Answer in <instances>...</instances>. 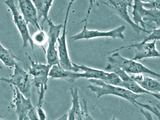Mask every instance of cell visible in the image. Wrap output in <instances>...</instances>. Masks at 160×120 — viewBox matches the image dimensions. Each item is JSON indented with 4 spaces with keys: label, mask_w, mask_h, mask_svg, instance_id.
Returning <instances> with one entry per match:
<instances>
[{
    "label": "cell",
    "mask_w": 160,
    "mask_h": 120,
    "mask_svg": "<svg viewBox=\"0 0 160 120\" xmlns=\"http://www.w3.org/2000/svg\"><path fill=\"white\" fill-rule=\"evenodd\" d=\"M92 83L87 88L94 92L98 98L105 95H112L123 98L137 106L138 99L143 97L141 94L134 93L123 87L107 83L98 79H90Z\"/></svg>",
    "instance_id": "1"
},
{
    "label": "cell",
    "mask_w": 160,
    "mask_h": 120,
    "mask_svg": "<svg viewBox=\"0 0 160 120\" xmlns=\"http://www.w3.org/2000/svg\"><path fill=\"white\" fill-rule=\"evenodd\" d=\"M25 54L31 63V65L28 67V73L32 78L33 85L36 87L39 95L37 106H42L45 93L48 88L49 73L52 67L47 64L35 62L27 53Z\"/></svg>",
    "instance_id": "2"
},
{
    "label": "cell",
    "mask_w": 160,
    "mask_h": 120,
    "mask_svg": "<svg viewBox=\"0 0 160 120\" xmlns=\"http://www.w3.org/2000/svg\"><path fill=\"white\" fill-rule=\"evenodd\" d=\"M108 63L114 65L126 72L134 74L147 73L160 78V74L150 69L136 61L124 58L118 51L111 53L107 58Z\"/></svg>",
    "instance_id": "3"
},
{
    "label": "cell",
    "mask_w": 160,
    "mask_h": 120,
    "mask_svg": "<svg viewBox=\"0 0 160 120\" xmlns=\"http://www.w3.org/2000/svg\"><path fill=\"white\" fill-rule=\"evenodd\" d=\"M92 4H90L87 12V13L84 21L85 24L82 30L79 33L72 36L71 39L73 41L80 39H88L91 38L110 37L115 39L125 38L123 32L126 29V27L122 25L112 30L107 31H100L97 30H89L87 28L88 20L90 14Z\"/></svg>",
    "instance_id": "4"
},
{
    "label": "cell",
    "mask_w": 160,
    "mask_h": 120,
    "mask_svg": "<svg viewBox=\"0 0 160 120\" xmlns=\"http://www.w3.org/2000/svg\"><path fill=\"white\" fill-rule=\"evenodd\" d=\"M74 0L69 2L66 12L62 31L61 36L58 38V52L59 65L64 69L71 72H78L80 70L73 66L68 54L66 41L67 27L70 11Z\"/></svg>",
    "instance_id": "5"
},
{
    "label": "cell",
    "mask_w": 160,
    "mask_h": 120,
    "mask_svg": "<svg viewBox=\"0 0 160 120\" xmlns=\"http://www.w3.org/2000/svg\"><path fill=\"white\" fill-rule=\"evenodd\" d=\"M13 72L10 78L2 77L0 80L16 88L27 98H30L31 89L33 84L30 75L17 64L13 68Z\"/></svg>",
    "instance_id": "6"
},
{
    "label": "cell",
    "mask_w": 160,
    "mask_h": 120,
    "mask_svg": "<svg viewBox=\"0 0 160 120\" xmlns=\"http://www.w3.org/2000/svg\"><path fill=\"white\" fill-rule=\"evenodd\" d=\"M102 2L109 7L112 12L116 13L129 24L137 34L141 32L149 34L152 30L144 29L136 24L131 18L128 12V6H132V0H116L102 1Z\"/></svg>",
    "instance_id": "7"
},
{
    "label": "cell",
    "mask_w": 160,
    "mask_h": 120,
    "mask_svg": "<svg viewBox=\"0 0 160 120\" xmlns=\"http://www.w3.org/2000/svg\"><path fill=\"white\" fill-rule=\"evenodd\" d=\"M47 22L49 29L47 33L48 36V46L46 52L47 64L51 67L59 65V59L58 51L55 47L56 43L59 37V34L63 25L55 24L49 18Z\"/></svg>",
    "instance_id": "8"
},
{
    "label": "cell",
    "mask_w": 160,
    "mask_h": 120,
    "mask_svg": "<svg viewBox=\"0 0 160 120\" xmlns=\"http://www.w3.org/2000/svg\"><path fill=\"white\" fill-rule=\"evenodd\" d=\"M4 3L10 9L12 15L14 22L21 36L22 42V47L26 48L28 43L32 49L34 48V43L29 33L28 24L22 15L18 10L14 1L13 0H3Z\"/></svg>",
    "instance_id": "9"
},
{
    "label": "cell",
    "mask_w": 160,
    "mask_h": 120,
    "mask_svg": "<svg viewBox=\"0 0 160 120\" xmlns=\"http://www.w3.org/2000/svg\"><path fill=\"white\" fill-rule=\"evenodd\" d=\"M156 41L149 42H140L126 46L120 47L112 50L108 53L110 54L128 48L133 47L135 48V52L132 59L137 61L148 58L160 57V52L156 47Z\"/></svg>",
    "instance_id": "10"
},
{
    "label": "cell",
    "mask_w": 160,
    "mask_h": 120,
    "mask_svg": "<svg viewBox=\"0 0 160 120\" xmlns=\"http://www.w3.org/2000/svg\"><path fill=\"white\" fill-rule=\"evenodd\" d=\"M11 87L13 90V98L11 106L15 109L18 120H23L34 107L30 98H26L16 88Z\"/></svg>",
    "instance_id": "11"
},
{
    "label": "cell",
    "mask_w": 160,
    "mask_h": 120,
    "mask_svg": "<svg viewBox=\"0 0 160 120\" xmlns=\"http://www.w3.org/2000/svg\"><path fill=\"white\" fill-rule=\"evenodd\" d=\"M104 70L108 72H114L117 74L122 82V87L137 94L146 93L149 92L145 90L127 72L119 68L108 63Z\"/></svg>",
    "instance_id": "12"
},
{
    "label": "cell",
    "mask_w": 160,
    "mask_h": 120,
    "mask_svg": "<svg viewBox=\"0 0 160 120\" xmlns=\"http://www.w3.org/2000/svg\"><path fill=\"white\" fill-rule=\"evenodd\" d=\"M74 66L83 71L82 73L72 72L70 82H73L80 78L100 80L104 81L108 72L97 69L84 65H79L72 63Z\"/></svg>",
    "instance_id": "13"
},
{
    "label": "cell",
    "mask_w": 160,
    "mask_h": 120,
    "mask_svg": "<svg viewBox=\"0 0 160 120\" xmlns=\"http://www.w3.org/2000/svg\"><path fill=\"white\" fill-rule=\"evenodd\" d=\"M18 2L22 15L27 24L30 23L35 28L41 30L38 20L36 9L32 1L19 0Z\"/></svg>",
    "instance_id": "14"
},
{
    "label": "cell",
    "mask_w": 160,
    "mask_h": 120,
    "mask_svg": "<svg viewBox=\"0 0 160 120\" xmlns=\"http://www.w3.org/2000/svg\"><path fill=\"white\" fill-rule=\"evenodd\" d=\"M131 76L145 90L149 92L160 93V81L143 74H135Z\"/></svg>",
    "instance_id": "15"
},
{
    "label": "cell",
    "mask_w": 160,
    "mask_h": 120,
    "mask_svg": "<svg viewBox=\"0 0 160 120\" xmlns=\"http://www.w3.org/2000/svg\"><path fill=\"white\" fill-rule=\"evenodd\" d=\"M72 106L67 113L68 120H82L78 88L71 87Z\"/></svg>",
    "instance_id": "16"
},
{
    "label": "cell",
    "mask_w": 160,
    "mask_h": 120,
    "mask_svg": "<svg viewBox=\"0 0 160 120\" xmlns=\"http://www.w3.org/2000/svg\"><path fill=\"white\" fill-rule=\"evenodd\" d=\"M132 7V19L134 22L137 25L140 24L142 27L145 29V25H148L150 27H153L145 22L143 18L147 15V9L143 6L142 1L134 0Z\"/></svg>",
    "instance_id": "17"
},
{
    "label": "cell",
    "mask_w": 160,
    "mask_h": 120,
    "mask_svg": "<svg viewBox=\"0 0 160 120\" xmlns=\"http://www.w3.org/2000/svg\"><path fill=\"white\" fill-rule=\"evenodd\" d=\"M32 1L36 9L38 22L42 18H43L42 24L47 22L49 19L48 12L53 0H34Z\"/></svg>",
    "instance_id": "18"
},
{
    "label": "cell",
    "mask_w": 160,
    "mask_h": 120,
    "mask_svg": "<svg viewBox=\"0 0 160 120\" xmlns=\"http://www.w3.org/2000/svg\"><path fill=\"white\" fill-rule=\"evenodd\" d=\"M0 59L1 61L6 67L14 68L17 64L16 60H19L10 49L4 47L0 44Z\"/></svg>",
    "instance_id": "19"
},
{
    "label": "cell",
    "mask_w": 160,
    "mask_h": 120,
    "mask_svg": "<svg viewBox=\"0 0 160 120\" xmlns=\"http://www.w3.org/2000/svg\"><path fill=\"white\" fill-rule=\"evenodd\" d=\"M144 21L154 22L160 26V11L156 9H147V15L143 18Z\"/></svg>",
    "instance_id": "20"
},
{
    "label": "cell",
    "mask_w": 160,
    "mask_h": 120,
    "mask_svg": "<svg viewBox=\"0 0 160 120\" xmlns=\"http://www.w3.org/2000/svg\"><path fill=\"white\" fill-rule=\"evenodd\" d=\"M32 38L34 43L39 45L42 46L48 42L47 34L42 29L35 32Z\"/></svg>",
    "instance_id": "21"
},
{
    "label": "cell",
    "mask_w": 160,
    "mask_h": 120,
    "mask_svg": "<svg viewBox=\"0 0 160 120\" xmlns=\"http://www.w3.org/2000/svg\"><path fill=\"white\" fill-rule=\"evenodd\" d=\"M103 81L110 85L123 87L121 79L117 74L114 72H108Z\"/></svg>",
    "instance_id": "22"
},
{
    "label": "cell",
    "mask_w": 160,
    "mask_h": 120,
    "mask_svg": "<svg viewBox=\"0 0 160 120\" xmlns=\"http://www.w3.org/2000/svg\"><path fill=\"white\" fill-rule=\"evenodd\" d=\"M137 105H138L143 109L151 112L154 114L157 117L158 120H160V111L159 109L157 108L152 106L149 104L141 103L138 101L137 103ZM158 108L160 109L159 107Z\"/></svg>",
    "instance_id": "23"
},
{
    "label": "cell",
    "mask_w": 160,
    "mask_h": 120,
    "mask_svg": "<svg viewBox=\"0 0 160 120\" xmlns=\"http://www.w3.org/2000/svg\"><path fill=\"white\" fill-rule=\"evenodd\" d=\"M160 40V28H154L152 30L149 35L144 37L141 42H148L151 40Z\"/></svg>",
    "instance_id": "24"
},
{
    "label": "cell",
    "mask_w": 160,
    "mask_h": 120,
    "mask_svg": "<svg viewBox=\"0 0 160 120\" xmlns=\"http://www.w3.org/2000/svg\"><path fill=\"white\" fill-rule=\"evenodd\" d=\"M81 108L82 120H95L90 114L88 108L87 101L85 99L83 100Z\"/></svg>",
    "instance_id": "25"
},
{
    "label": "cell",
    "mask_w": 160,
    "mask_h": 120,
    "mask_svg": "<svg viewBox=\"0 0 160 120\" xmlns=\"http://www.w3.org/2000/svg\"><path fill=\"white\" fill-rule=\"evenodd\" d=\"M144 8L148 9H155L160 11V0L142 1Z\"/></svg>",
    "instance_id": "26"
},
{
    "label": "cell",
    "mask_w": 160,
    "mask_h": 120,
    "mask_svg": "<svg viewBox=\"0 0 160 120\" xmlns=\"http://www.w3.org/2000/svg\"><path fill=\"white\" fill-rule=\"evenodd\" d=\"M35 108L37 113L40 120H46L48 119L42 107L36 106Z\"/></svg>",
    "instance_id": "27"
},
{
    "label": "cell",
    "mask_w": 160,
    "mask_h": 120,
    "mask_svg": "<svg viewBox=\"0 0 160 120\" xmlns=\"http://www.w3.org/2000/svg\"><path fill=\"white\" fill-rule=\"evenodd\" d=\"M27 117L29 120H40L38 116L36 108L35 107L29 112Z\"/></svg>",
    "instance_id": "28"
},
{
    "label": "cell",
    "mask_w": 160,
    "mask_h": 120,
    "mask_svg": "<svg viewBox=\"0 0 160 120\" xmlns=\"http://www.w3.org/2000/svg\"><path fill=\"white\" fill-rule=\"evenodd\" d=\"M140 111L147 120H154L151 113L148 111L143 108H141Z\"/></svg>",
    "instance_id": "29"
},
{
    "label": "cell",
    "mask_w": 160,
    "mask_h": 120,
    "mask_svg": "<svg viewBox=\"0 0 160 120\" xmlns=\"http://www.w3.org/2000/svg\"><path fill=\"white\" fill-rule=\"evenodd\" d=\"M54 120H68L67 113H65L60 117Z\"/></svg>",
    "instance_id": "30"
},
{
    "label": "cell",
    "mask_w": 160,
    "mask_h": 120,
    "mask_svg": "<svg viewBox=\"0 0 160 120\" xmlns=\"http://www.w3.org/2000/svg\"><path fill=\"white\" fill-rule=\"evenodd\" d=\"M149 94L150 95L157 99L160 101V93H154L149 92Z\"/></svg>",
    "instance_id": "31"
},
{
    "label": "cell",
    "mask_w": 160,
    "mask_h": 120,
    "mask_svg": "<svg viewBox=\"0 0 160 120\" xmlns=\"http://www.w3.org/2000/svg\"><path fill=\"white\" fill-rule=\"evenodd\" d=\"M111 120H118L115 116L113 117Z\"/></svg>",
    "instance_id": "32"
},
{
    "label": "cell",
    "mask_w": 160,
    "mask_h": 120,
    "mask_svg": "<svg viewBox=\"0 0 160 120\" xmlns=\"http://www.w3.org/2000/svg\"><path fill=\"white\" fill-rule=\"evenodd\" d=\"M23 120H29L28 117H25Z\"/></svg>",
    "instance_id": "33"
},
{
    "label": "cell",
    "mask_w": 160,
    "mask_h": 120,
    "mask_svg": "<svg viewBox=\"0 0 160 120\" xmlns=\"http://www.w3.org/2000/svg\"><path fill=\"white\" fill-rule=\"evenodd\" d=\"M49 120V119H47V120Z\"/></svg>",
    "instance_id": "34"
},
{
    "label": "cell",
    "mask_w": 160,
    "mask_h": 120,
    "mask_svg": "<svg viewBox=\"0 0 160 120\" xmlns=\"http://www.w3.org/2000/svg\"><path fill=\"white\" fill-rule=\"evenodd\" d=\"M0 120H3V119H1Z\"/></svg>",
    "instance_id": "35"
}]
</instances>
